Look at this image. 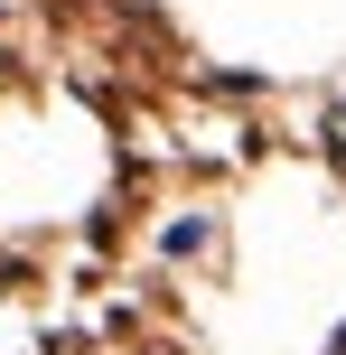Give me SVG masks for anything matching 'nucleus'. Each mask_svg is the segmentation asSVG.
I'll return each mask as SVG.
<instances>
[{"label":"nucleus","instance_id":"nucleus-1","mask_svg":"<svg viewBox=\"0 0 346 355\" xmlns=\"http://www.w3.org/2000/svg\"><path fill=\"white\" fill-rule=\"evenodd\" d=\"M328 355H346V327H337V337H328Z\"/></svg>","mask_w":346,"mask_h":355},{"label":"nucleus","instance_id":"nucleus-2","mask_svg":"<svg viewBox=\"0 0 346 355\" xmlns=\"http://www.w3.org/2000/svg\"><path fill=\"white\" fill-rule=\"evenodd\" d=\"M337 131H346V112H337Z\"/></svg>","mask_w":346,"mask_h":355}]
</instances>
